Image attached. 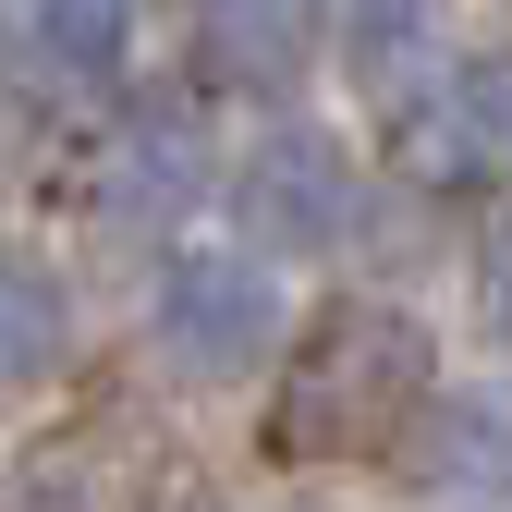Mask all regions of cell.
<instances>
[{
	"label": "cell",
	"mask_w": 512,
	"mask_h": 512,
	"mask_svg": "<svg viewBox=\"0 0 512 512\" xmlns=\"http://www.w3.org/2000/svg\"><path fill=\"white\" fill-rule=\"evenodd\" d=\"M342 13H354V37H403V25L427 13V0H342Z\"/></svg>",
	"instance_id": "cell-13"
},
{
	"label": "cell",
	"mask_w": 512,
	"mask_h": 512,
	"mask_svg": "<svg viewBox=\"0 0 512 512\" xmlns=\"http://www.w3.org/2000/svg\"><path fill=\"white\" fill-rule=\"evenodd\" d=\"M171 500H183V464L135 415H74V427L25 439L13 476H0V512H171Z\"/></svg>",
	"instance_id": "cell-4"
},
{
	"label": "cell",
	"mask_w": 512,
	"mask_h": 512,
	"mask_svg": "<svg viewBox=\"0 0 512 512\" xmlns=\"http://www.w3.org/2000/svg\"><path fill=\"white\" fill-rule=\"evenodd\" d=\"M196 196H208V135H196L183 110H135V122H110L98 183H86L98 232H171Z\"/></svg>",
	"instance_id": "cell-5"
},
{
	"label": "cell",
	"mask_w": 512,
	"mask_h": 512,
	"mask_svg": "<svg viewBox=\"0 0 512 512\" xmlns=\"http://www.w3.org/2000/svg\"><path fill=\"white\" fill-rule=\"evenodd\" d=\"M488 330H500V354H512V232L488 244Z\"/></svg>",
	"instance_id": "cell-12"
},
{
	"label": "cell",
	"mask_w": 512,
	"mask_h": 512,
	"mask_svg": "<svg viewBox=\"0 0 512 512\" xmlns=\"http://www.w3.org/2000/svg\"><path fill=\"white\" fill-rule=\"evenodd\" d=\"M403 439H415V476L439 500H512V403H488V391H427V415Z\"/></svg>",
	"instance_id": "cell-9"
},
{
	"label": "cell",
	"mask_w": 512,
	"mask_h": 512,
	"mask_svg": "<svg viewBox=\"0 0 512 512\" xmlns=\"http://www.w3.org/2000/svg\"><path fill=\"white\" fill-rule=\"evenodd\" d=\"M208 74L232 98H293L317 61V0H208Z\"/></svg>",
	"instance_id": "cell-8"
},
{
	"label": "cell",
	"mask_w": 512,
	"mask_h": 512,
	"mask_svg": "<svg viewBox=\"0 0 512 512\" xmlns=\"http://www.w3.org/2000/svg\"><path fill=\"white\" fill-rule=\"evenodd\" d=\"M25 159H37V122H25L13 98H0V196H13V183H25Z\"/></svg>",
	"instance_id": "cell-11"
},
{
	"label": "cell",
	"mask_w": 512,
	"mask_h": 512,
	"mask_svg": "<svg viewBox=\"0 0 512 512\" xmlns=\"http://www.w3.org/2000/svg\"><path fill=\"white\" fill-rule=\"evenodd\" d=\"M366 220V171L342 135H317V122H281V135H256L244 171H232V232L244 256L269 269V256H342Z\"/></svg>",
	"instance_id": "cell-3"
},
{
	"label": "cell",
	"mask_w": 512,
	"mask_h": 512,
	"mask_svg": "<svg viewBox=\"0 0 512 512\" xmlns=\"http://www.w3.org/2000/svg\"><path fill=\"white\" fill-rule=\"evenodd\" d=\"M122 0H0V74L25 98H86L122 61Z\"/></svg>",
	"instance_id": "cell-6"
},
{
	"label": "cell",
	"mask_w": 512,
	"mask_h": 512,
	"mask_svg": "<svg viewBox=\"0 0 512 512\" xmlns=\"http://www.w3.org/2000/svg\"><path fill=\"white\" fill-rule=\"evenodd\" d=\"M415 171L439 183H512V61H464L415 110Z\"/></svg>",
	"instance_id": "cell-7"
},
{
	"label": "cell",
	"mask_w": 512,
	"mask_h": 512,
	"mask_svg": "<svg viewBox=\"0 0 512 512\" xmlns=\"http://www.w3.org/2000/svg\"><path fill=\"white\" fill-rule=\"evenodd\" d=\"M61 366H74V293L25 244H0V391H37Z\"/></svg>",
	"instance_id": "cell-10"
},
{
	"label": "cell",
	"mask_w": 512,
	"mask_h": 512,
	"mask_svg": "<svg viewBox=\"0 0 512 512\" xmlns=\"http://www.w3.org/2000/svg\"><path fill=\"white\" fill-rule=\"evenodd\" d=\"M439 391V354L403 305H330L305 330V354L281 366V415L269 439L293 464H354V452H391V439L427 415Z\"/></svg>",
	"instance_id": "cell-1"
},
{
	"label": "cell",
	"mask_w": 512,
	"mask_h": 512,
	"mask_svg": "<svg viewBox=\"0 0 512 512\" xmlns=\"http://www.w3.org/2000/svg\"><path fill=\"white\" fill-rule=\"evenodd\" d=\"M147 342L171 378H196V391H232V378H256L281 354V281L256 269V256L232 244H196L159 269V305H147Z\"/></svg>",
	"instance_id": "cell-2"
}]
</instances>
